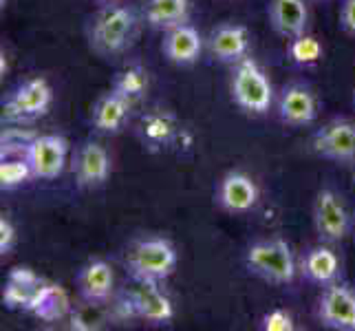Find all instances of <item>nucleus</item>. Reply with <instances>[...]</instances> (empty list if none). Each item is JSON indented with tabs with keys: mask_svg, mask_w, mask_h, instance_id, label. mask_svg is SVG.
I'll list each match as a JSON object with an SVG mask.
<instances>
[{
	"mask_svg": "<svg viewBox=\"0 0 355 331\" xmlns=\"http://www.w3.org/2000/svg\"><path fill=\"white\" fill-rule=\"evenodd\" d=\"M115 274L113 267L102 259H93L80 269L78 289L80 296L89 303H106L113 296Z\"/></svg>",
	"mask_w": 355,
	"mask_h": 331,
	"instance_id": "obj_18",
	"label": "nucleus"
},
{
	"mask_svg": "<svg viewBox=\"0 0 355 331\" xmlns=\"http://www.w3.org/2000/svg\"><path fill=\"white\" fill-rule=\"evenodd\" d=\"M14 245H16V228L14 223L3 217L0 219V254H9L11 250H14Z\"/></svg>",
	"mask_w": 355,
	"mask_h": 331,
	"instance_id": "obj_29",
	"label": "nucleus"
},
{
	"mask_svg": "<svg viewBox=\"0 0 355 331\" xmlns=\"http://www.w3.org/2000/svg\"><path fill=\"white\" fill-rule=\"evenodd\" d=\"M287 51H289V58L298 67H311L315 62H320V58H322V44L318 42L313 35L302 33V35H298V38H291L289 40Z\"/></svg>",
	"mask_w": 355,
	"mask_h": 331,
	"instance_id": "obj_26",
	"label": "nucleus"
},
{
	"mask_svg": "<svg viewBox=\"0 0 355 331\" xmlns=\"http://www.w3.org/2000/svg\"><path fill=\"white\" fill-rule=\"evenodd\" d=\"M353 102H355V97H353Z\"/></svg>",
	"mask_w": 355,
	"mask_h": 331,
	"instance_id": "obj_32",
	"label": "nucleus"
},
{
	"mask_svg": "<svg viewBox=\"0 0 355 331\" xmlns=\"http://www.w3.org/2000/svg\"><path fill=\"white\" fill-rule=\"evenodd\" d=\"M245 265L254 276L274 285H289L296 278V259L289 243L283 239L252 243L245 252Z\"/></svg>",
	"mask_w": 355,
	"mask_h": 331,
	"instance_id": "obj_3",
	"label": "nucleus"
},
{
	"mask_svg": "<svg viewBox=\"0 0 355 331\" xmlns=\"http://www.w3.org/2000/svg\"><path fill=\"white\" fill-rule=\"evenodd\" d=\"M69 327L76 331H95L104 327L106 323V312L102 309V303H89L84 300L80 307H73L69 314Z\"/></svg>",
	"mask_w": 355,
	"mask_h": 331,
	"instance_id": "obj_25",
	"label": "nucleus"
},
{
	"mask_svg": "<svg viewBox=\"0 0 355 331\" xmlns=\"http://www.w3.org/2000/svg\"><path fill=\"white\" fill-rule=\"evenodd\" d=\"M300 272L302 276L313 285L327 287L338 280L340 276V259L338 254L329 248V243L313 245L309 252H304L300 261Z\"/></svg>",
	"mask_w": 355,
	"mask_h": 331,
	"instance_id": "obj_20",
	"label": "nucleus"
},
{
	"mask_svg": "<svg viewBox=\"0 0 355 331\" xmlns=\"http://www.w3.org/2000/svg\"><path fill=\"white\" fill-rule=\"evenodd\" d=\"M230 91L236 106L252 115H265L274 102L272 82H269L265 71L259 67V62L250 56L234 65Z\"/></svg>",
	"mask_w": 355,
	"mask_h": 331,
	"instance_id": "obj_4",
	"label": "nucleus"
},
{
	"mask_svg": "<svg viewBox=\"0 0 355 331\" xmlns=\"http://www.w3.org/2000/svg\"><path fill=\"white\" fill-rule=\"evenodd\" d=\"M148 87H150V76L141 65H128L126 69H121L113 84V89L124 95L130 104H137L148 93Z\"/></svg>",
	"mask_w": 355,
	"mask_h": 331,
	"instance_id": "obj_24",
	"label": "nucleus"
},
{
	"mask_svg": "<svg viewBox=\"0 0 355 331\" xmlns=\"http://www.w3.org/2000/svg\"><path fill=\"white\" fill-rule=\"evenodd\" d=\"M102 3H111V0H102Z\"/></svg>",
	"mask_w": 355,
	"mask_h": 331,
	"instance_id": "obj_31",
	"label": "nucleus"
},
{
	"mask_svg": "<svg viewBox=\"0 0 355 331\" xmlns=\"http://www.w3.org/2000/svg\"><path fill=\"white\" fill-rule=\"evenodd\" d=\"M318 318L329 329L355 331V291L338 280L327 285L318 300Z\"/></svg>",
	"mask_w": 355,
	"mask_h": 331,
	"instance_id": "obj_10",
	"label": "nucleus"
},
{
	"mask_svg": "<svg viewBox=\"0 0 355 331\" xmlns=\"http://www.w3.org/2000/svg\"><path fill=\"white\" fill-rule=\"evenodd\" d=\"M311 148L331 162H353L355 159V121L336 117L318 128L311 137Z\"/></svg>",
	"mask_w": 355,
	"mask_h": 331,
	"instance_id": "obj_9",
	"label": "nucleus"
},
{
	"mask_svg": "<svg viewBox=\"0 0 355 331\" xmlns=\"http://www.w3.org/2000/svg\"><path fill=\"white\" fill-rule=\"evenodd\" d=\"M71 309L73 307H71L69 294L55 283H44L31 314L44 323H58V321H62V318H67Z\"/></svg>",
	"mask_w": 355,
	"mask_h": 331,
	"instance_id": "obj_23",
	"label": "nucleus"
},
{
	"mask_svg": "<svg viewBox=\"0 0 355 331\" xmlns=\"http://www.w3.org/2000/svg\"><path fill=\"white\" fill-rule=\"evenodd\" d=\"M210 53L225 65H236L248 58L250 31L241 24H221L210 33Z\"/></svg>",
	"mask_w": 355,
	"mask_h": 331,
	"instance_id": "obj_17",
	"label": "nucleus"
},
{
	"mask_svg": "<svg viewBox=\"0 0 355 331\" xmlns=\"http://www.w3.org/2000/svg\"><path fill=\"white\" fill-rule=\"evenodd\" d=\"M190 0H146L144 18L153 29L168 31L177 24L188 22Z\"/></svg>",
	"mask_w": 355,
	"mask_h": 331,
	"instance_id": "obj_21",
	"label": "nucleus"
},
{
	"mask_svg": "<svg viewBox=\"0 0 355 331\" xmlns=\"http://www.w3.org/2000/svg\"><path fill=\"white\" fill-rule=\"evenodd\" d=\"M46 280L40 278L27 265H18L7 274L5 280V289H3V303L9 309H20L31 314L35 307V300H38L40 291L44 287Z\"/></svg>",
	"mask_w": 355,
	"mask_h": 331,
	"instance_id": "obj_14",
	"label": "nucleus"
},
{
	"mask_svg": "<svg viewBox=\"0 0 355 331\" xmlns=\"http://www.w3.org/2000/svg\"><path fill=\"white\" fill-rule=\"evenodd\" d=\"M53 102V91L51 84L44 78H31L27 82H22L20 87L7 97L5 102V117L9 121H33L42 115H46V110L51 108Z\"/></svg>",
	"mask_w": 355,
	"mask_h": 331,
	"instance_id": "obj_7",
	"label": "nucleus"
},
{
	"mask_svg": "<svg viewBox=\"0 0 355 331\" xmlns=\"http://www.w3.org/2000/svg\"><path fill=\"white\" fill-rule=\"evenodd\" d=\"M115 312L121 318H139L150 325H168L175 318V307L159 283H137L119 296Z\"/></svg>",
	"mask_w": 355,
	"mask_h": 331,
	"instance_id": "obj_5",
	"label": "nucleus"
},
{
	"mask_svg": "<svg viewBox=\"0 0 355 331\" xmlns=\"http://www.w3.org/2000/svg\"><path fill=\"white\" fill-rule=\"evenodd\" d=\"M278 115L291 128H304L318 117V100L315 93L307 84L293 82L283 89L278 100Z\"/></svg>",
	"mask_w": 355,
	"mask_h": 331,
	"instance_id": "obj_13",
	"label": "nucleus"
},
{
	"mask_svg": "<svg viewBox=\"0 0 355 331\" xmlns=\"http://www.w3.org/2000/svg\"><path fill=\"white\" fill-rule=\"evenodd\" d=\"M137 33V16L130 7L106 5L91 20L89 40L100 56H115L130 46Z\"/></svg>",
	"mask_w": 355,
	"mask_h": 331,
	"instance_id": "obj_1",
	"label": "nucleus"
},
{
	"mask_svg": "<svg viewBox=\"0 0 355 331\" xmlns=\"http://www.w3.org/2000/svg\"><path fill=\"white\" fill-rule=\"evenodd\" d=\"M69 155V142L62 135H35L24 151L33 179H58L62 175Z\"/></svg>",
	"mask_w": 355,
	"mask_h": 331,
	"instance_id": "obj_8",
	"label": "nucleus"
},
{
	"mask_svg": "<svg viewBox=\"0 0 355 331\" xmlns=\"http://www.w3.org/2000/svg\"><path fill=\"white\" fill-rule=\"evenodd\" d=\"M177 119L168 110H150L141 117V137L150 148H164L177 137Z\"/></svg>",
	"mask_w": 355,
	"mask_h": 331,
	"instance_id": "obj_22",
	"label": "nucleus"
},
{
	"mask_svg": "<svg viewBox=\"0 0 355 331\" xmlns=\"http://www.w3.org/2000/svg\"><path fill=\"white\" fill-rule=\"evenodd\" d=\"M313 226L320 241L324 243H340L349 237L351 232V214L342 197L331 190L322 188L315 194L313 201Z\"/></svg>",
	"mask_w": 355,
	"mask_h": 331,
	"instance_id": "obj_6",
	"label": "nucleus"
},
{
	"mask_svg": "<svg viewBox=\"0 0 355 331\" xmlns=\"http://www.w3.org/2000/svg\"><path fill=\"white\" fill-rule=\"evenodd\" d=\"M261 327L265 331H293V318L287 309H272L263 316Z\"/></svg>",
	"mask_w": 355,
	"mask_h": 331,
	"instance_id": "obj_28",
	"label": "nucleus"
},
{
	"mask_svg": "<svg viewBox=\"0 0 355 331\" xmlns=\"http://www.w3.org/2000/svg\"><path fill=\"white\" fill-rule=\"evenodd\" d=\"M340 24L347 33L355 35V0H345L340 7Z\"/></svg>",
	"mask_w": 355,
	"mask_h": 331,
	"instance_id": "obj_30",
	"label": "nucleus"
},
{
	"mask_svg": "<svg viewBox=\"0 0 355 331\" xmlns=\"http://www.w3.org/2000/svg\"><path fill=\"white\" fill-rule=\"evenodd\" d=\"M201 49H203L201 33L188 22L177 24V27L168 29L164 33L162 51L168 58V62H173L177 67L194 65L201 56Z\"/></svg>",
	"mask_w": 355,
	"mask_h": 331,
	"instance_id": "obj_16",
	"label": "nucleus"
},
{
	"mask_svg": "<svg viewBox=\"0 0 355 331\" xmlns=\"http://www.w3.org/2000/svg\"><path fill=\"white\" fill-rule=\"evenodd\" d=\"M259 186H256V181L248 175L243 173V170H230L221 177L216 186V194L214 199L218 203V207L230 214H245L256 207L259 203Z\"/></svg>",
	"mask_w": 355,
	"mask_h": 331,
	"instance_id": "obj_11",
	"label": "nucleus"
},
{
	"mask_svg": "<svg viewBox=\"0 0 355 331\" xmlns=\"http://www.w3.org/2000/svg\"><path fill=\"white\" fill-rule=\"evenodd\" d=\"M29 179H33L31 166L24 157L20 159H5L0 164V188L3 190H14L22 183H27Z\"/></svg>",
	"mask_w": 355,
	"mask_h": 331,
	"instance_id": "obj_27",
	"label": "nucleus"
},
{
	"mask_svg": "<svg viewBox=\"0 0 355 331\" xmlns=\"http://www.w3.org/2000/svg\"><path fill=\"white\" fill-rule=\"evenodd\" d=\"M130 108H132V104L126 100V97L121 93H117L115 89H111L95 102L93 113H91V121L100 133L115 135L128 124Z\"/></svg>",
	"mask_w": 355,
	"mask_h": 331,
	"instance_id": "obj_19",
	"label": "nucleus"
},
{
	"mask_svg": "<svg viewBox=\"0 0 355 331\" xmlns=\"http://www.w3.org/2000/svg\"><path fill=\"white\" fill-rule=\"evenodd\" d=\"M126 269L135 283H162L177 269V250L168 239L137 241L128 252Z\"/></svg>",
	"mask_w": 355,
	"mask_h": 331,
	"instance_id": "obj_2",
	"label": "nucleus"
},
{
	"mask_svg": "<svg viewBox=\"0 0 355 331\" xmlns=\"http://www.w3.org/2000/svg\"><path fill=\"white\" fill-rule=\"evenodd\" d=\"M269 24L280 38H298L309 27L307 0H272L269 3Z\"/></svg>",
	"mask_w": 355,
	"mask_h": 331,
	"instance_id": "obj_15",
	"label": "nucleus"
},
{
	"mask_svg": "<svg viewBox=\"0 0 355 331\" xmlns=\"http://www.w3.org/2000/svg\"><path fill=\"white\" fill-rule=\"evenodd\" d=\"M73 173H76V181L80 188H100L111 177V157H108L106 148L97 142H84L76 159H73Z\"/></svg>",
	"mask_w": 355,
	"mask_h": 331,
	"instance_id": "obj_12",
	"label": "nucleus"
}]
</instances>
